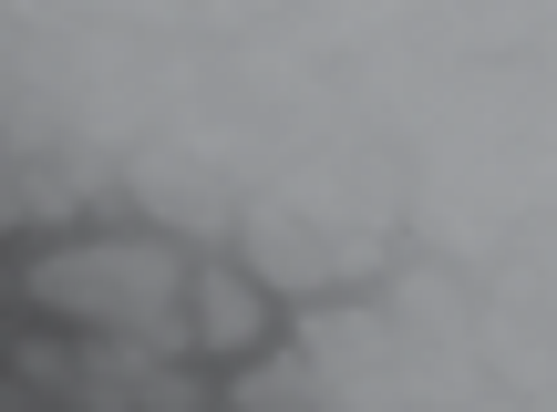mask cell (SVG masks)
Returning a JSON list of instances; mask_svg holds the SVG:
<instances>
[{
	"label": "cell",
	"instance_id": "6da1fadb",
	"mask_svg": "<svg viewBox=\"0 0 557 412\" xmlns=\"http://www.w3.org/2000/svg\"><path fill=\"white\" fill-rule=\"evenodd\" d=\"M41 320H83L103 340H176V299H186V258L165 237H83V248H52L32 258L21 278Z\"/></svg>",
	"mask_w": 557,
	"mask_h": 412
},
{
	"label": "cell",
	"instance_id": "7a4b0ae2",
	"mask_svg": "<svg viewBox=\"0 0 557 412\" xmlns=\"http://www.w3.org/2000/svg\"><path fill=\"white\" fill-rule=\"evenodd\" d=\"M176 340L197 361H248L269 340V289L248 269H197L186 299H176Z\"/></svg>",
	"mask_w": 557,
	"mask_h": 412
},
{
	"label": "cell",
	"instance_id": "3957f363",
	"mask_svg": "<svg viewBox=\"0 0 557 412\" xmlns=\"http://www.w3.org/2000/svg\"><path fill=\"white\" fill-rule=\"evenodd\" d=\"M0 382H21L32 402H62L73 392V351H62V340H11V372Z\"/></svg>",
	"mask_w": 557,
	"mask_h": 412
},
{
	"label": "cell",
	"instance_id": "277c9868",
	"mask_svg": "<svg viewBox=\"0 0 557 412\" xmlns=\"http://www.w3.org/2000/svg\"><path fill=\"white\" fill-rule=\"evenodd\" d=\"M238 412H310V361H269L238 382Z\"/></svg>",
	"mask_w": 557,
	"mask_h": 412
},
{
	"label": "cell",
	"instance_id": "5b68a950",
	"mask_svg": "<svg viewBox=\"0 0 557 412\" xmlns=\"http://www.w3.org/2000/svg\"><path fill=\"white\" fill-rule=\"evenodd\" d=\"M197 372H165V361H145L135 351V412H197Z\"/></svg>",
	"mask_w": 557,
	"mask_h": 412
},
{
	"label": "cell",
	"instance_id": "8992f818",
	"mask_svg": "<svg viewBox=\"0 0 557 412\" xmlns=\"http://www.w3.org/2000/svg\"><path fill=\"white\" fill-rule=\"evenodd\" d=\"M0 412H41L32 392H21V382H0Z\"/></svg>",
	"mask_w": 557,
	"mask_h": 412
}]
</instances>
